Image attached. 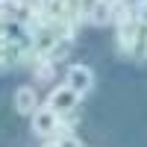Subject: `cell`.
I'll return each mask as SVG.
<instances>
[{"instance_id":"6da1fadb","label":"cell","mask_w":147,"mask_h":147,"mask_svg":"<svg viewBox=\"0 0 147 147\" xmlns=\"http://www.w3.org/2000/svg\"><path fill=\"white\" fill-rule=\"evenodd\" d=\"M59 124H62V115L53 112L50 106H41V109H35V112L30 115V127H32V132L38 138H53Z\"/></svg>"},{"instance_id":"ba28073f","label":"cell","mask_w":147,"mask_h":147,"mask_svg":"<svg viewBox=\"0 0 147 147\" xmlns=\"http://www.w3.org/2000/svg\"><path fill=\"white\" fill-rule=\"evenodd\" d=\"M44 147H59V141H50V144H44Z\"/></svg>"},{"instance_id":"277c9868","label":"cell","mask_w":147,"mask_h":147,"mask_svg":"<svg viewBox=\"0 0 147 147\" xmlns=\"http://www.w3.org/2000/svg\"><path fill=\"white\" fill-rule=\"evenodd\" d=\"M35 109H38V94H35L32 85H21V88L15 91V112L30 118Z\"/></svg>"},{"instance_id":"8992f818","label":"cell","mask_w":147,"mask_h":147,"mask_svg":"<svg viewBox=\"0 0 147 147\" xmlns=\"http://www.w3.org/2000/svg\"><path fill=\"white\" fill-rule=\"evenodd\" d=\"M132 15H136V21L141 27H147V0H141L138 6H132Z\"/></svg>"},{"instance_id":"52a82bcc","label":"cell","mask_w":147,"mask_h":147,"mask_svg":"<svg viewBox=\"0 0 147 147\" xmlns=\"http://www.w3.org/2000/svg\"><path fill=\"white\" fill-rule=\"evenodd\" d=\"M56 141H59V147H82V144L77 141V136H71V132L62 136V138H56Z\"/></svg>"},{"instance_id":"3957f363","label":"cell","mask_w":147,"mask_h":147,"mask_svg":"<svg viewBox=\"0 0 147 147\" xmlns=\"http://www.w3.org/2000/svg\"><path fill=\"white\" fill-rule=\"evenodd\" d=\"M65 82H68L77 94H88V91H91V85H94V74H91L88 65H71V68H68V80H65Z\"/></svg>"},{"instance_id":"7a4b0ae2","label":"cell","mask_w":147,"mask_h":147,"mask_svg":"<svg viewBox=\"0 0 147 147\" xmlns=\"http://www.w3.org/2000/svg\"><path fill=\"white\" fill-rule=\"evenodd\" d=\"M82 100V94H77L71 88V85L65 82V85H56V88L50 91V97H47V106L53 109V112H59V115H71L74 109H77V103Z\"/></svg>"},{"instance_id":"5b68a950","label":"cell","mask_w":147,"mask_h":147,"mask_svg":"<svg viewBox=\"0 0 147 147\" xmlns=\"http://www.w3.org/2000/svg\"><path fill=\"white\" fill-rule=\"evenodd\" d=\"M53 74H56V62H50L47 56H41L38 65H35V77H38V80H50Z\"/></svg>"}]
</instances>
